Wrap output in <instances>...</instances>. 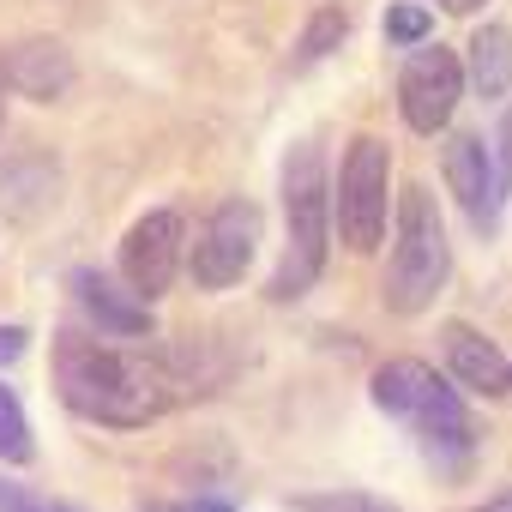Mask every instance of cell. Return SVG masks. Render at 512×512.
<instances>
[{
    "mask_svg": "<svg viewBox=\"0 0 512 512\" xmlns=\"http://www.w3.org/2000/svg\"><path fill=\"white\" fill-rule=\"evenodd\" d=\"M440 344H446V362H452V374H458L470 392H488V398L512 392V362H506V356H500V344H488L476 326H464V320H446V326H440Z\"/></svg>",
    "mask_w": 512,
    "mask_h": 512,
    "instance_id": "7c38bea8",
    "label": "cell"
},
{
    "mask_svg": "<svg viewBox=\"0 0 512 512\" xmlns=\"http://www.w3.org/2000/svg\"><path fill=\"white\" fill-rule=\"evenodd\" d=\"M464 85H470L464 61H458L452 49H440V43H422V49L404 61V73H398V109H404L410 133H440V127L452 121Z\"/></svg>",
    "mask_w": 512,
    "mask_h": 512,
    "instance_id": "52a82bcc",
    "label": "cell"
},
{
    "mask_svg": "<svg viewBox=\"0 0 512 512\" xmlns=\"http://www.w3.org/2000/svg\"><path fill=\"white\" fill-rule=\"evenodd\" d=\"M253 247H260V205L253 199H223L199 223V241L187 247V272H193L199 290H229V284L247 278Z\"/></svg>",
    "mask_w": 512,
    "mask_h": 512,
    "instance_id": "8992f818",
    "label": "cell"
},
{
    "mask_svg": "<svg viewBox=\"0 0 512 512\" xmlns=\"http://www.w3.org/2000/svg\"><path fill=\"white\" fill-rule=\"evenodd\" d=\"M386 217H392V151L374 133H356L332 181V223L350 253H374L386 235Z\"/></svg>",
    "mask_w": 512,
    "mask_h": 512,
    "instance_id": "5b68a950",
    "label": "cell"
},
{
    "mask_svg": "<svg viewBox=\"0 0 512 512\" xmlns=\"http://www.w3.org/2000/svg\"><path fill=\"white\" fill-rule=\"evenodd\" d=\"M0 85L31 97V103H55L73 85V55L55 37H25L13 49H0Z\"/></svg>",
    "mask_w": 512,
    "mask_h": 512,
    "instance_id": "8fae6325",
    "label": "cell"
},
{
    "mask_svg": "<svg viewBox=\"0 0 512 512\" xmlns=\"http://www.w3.org/2000/svg\"><path fill=\"white\" fill-rule=\"evenodd\" d=\"M0 458L7 464H31L37 458V434H31V416H25V404L0 386Z\"/></svg>",
    "mask_w": 512,
    "mask_h": 512,
    "instance_id": "2e32d148",
    "label": "cell"
},
{
    "mask_svg": "<svg viewBox=\"0 0 512 512\" xmlns=\"http://www.w3.org/2000/svg\"><path fill=\"white\" fill-rule=\"evenodd\" d=\"M181 247H187V229H181V211H145L127 241H121V278L139 302L163 296L181 272Z\"/></svg>",
    "mask_w": 512,
    "mask_h": 512,
    "instance_id": "ba28073f",
    "label": "cell"
},
{
    "mask_svg": "<svg viewBox=\"0 0 512 512\" xmlns=\"http://www.w3.org/2000/svg\"><path fill=\"white\" fill-rule=\"evenodd\" d=\"M25 344H31V332H25V326H0V368L19 362V356H25Z\"/></svg>",
    "mask_w": 512,
    "mask_h": 512,
    "instance_id": "44dd1931",
    "label": "cell"
},
{
    "mask_svg": "<svg viewBox=\"0 0 512 512\" xmlns=\"http://www.w3.org/2000/svg\"><path fill=\"white\" fill-rule=\"evenodd\" d=\"M296 512H398V506H392V500H380V494L332 488V494H308V500H296Z\"/></svg>",
    "mask_w": 512,
    "mask_h": 512,
    "instance_id": "ac0fdd59",
    "label": "cell"
},
{
    "mask_svg": "<svg viewBox=\"0 0 512 512\" xmlns=\"http://www.w3.org/2000/svg\"><path fill=\"white\" fill-rule=\"evenodd\" d=\"M434 7H440V13H458V19H464V13H476V7H488V0H434Z\"/></svg>",
    "mask_w": 512,
    "mask_h": 512,
    "instance_id": "7402d4cb",
    "label": "cell"
},
{
    "mask_svg": "<svg viewBox=\"0 0 512 512\" xmlns=\"http://www.w3.org/2000/svg\"><path fill=\"white\" fill-rule=\"evenodd\" d=\"M55 199H61V169H55L43 151L13 157L7 169H0V211H13V217H43Z\"/></svg>",
    "mask_w": 512,
    "mask_h": 512,
    "instance_id": "4fadbf2b",
    "label": "cell"
},
{
    "mask_svg": "<svg viewBox=\"0 0 512 512\" xmlns=\"http://www.w3.org/2000/svg\"><path fill=\"white\" fill-rule=\"evenodd\" d=\"M332 187H326V163H320V145L302 139L290 145L284 157V266L272 278V302H296L320 284L326 272V247H332Z\"/></svg>",
    "mask_w": 512,
    "mask_h": 512,
    "instance_id": "3957f363",
    "label": "cell"
},
{
    "mask_svg": "<svg viewBox=\"0 0 512 512\" xmlns=\"http://www.w3.org/2000/svg\"><path fill=\"white\" fill-rule=\"evenodd\" d=\"M0 121H7V85H0Z\"/></svg>",
    "mask_w": 512,
    "mask_h": 512,
    "instance_id": "d4e9b609",
    "label": "cell"
},
{
    "mask_svg": "<svg viewBox=\"0 0 512 512\" xmlns=\"http://www.w3.org/2000/svg\"><path fill=\"white\" fill-rule=\"evenodd\" d=\"M476 512H512V488H506V494H494V500H482Z\"/></svg>",
    "mask_w": 512,
    "mask_h": 512,
    "instance_id": "cb8c5ba5",
    "label": "cell"
},
{
    "mask_svg": "<svg viewBox=\"0 0 512 512\" xmlns=\"http://www.w3.org/2000/svg\"><path fill=\"white\" fill-rule=\"evenodd\" d=\"M67 290L79 296V314L91 320L97 338H151V302H139L127 284H115L97 266H79L67 278Z\"/></svg>",
    "mask_w": 512,
    "mask_h": 512,
    "instance_id": "30bf717a",
    "label": "cell"
},
{
    "mask_svg": "<svg viewBox=\"0 0 512 512\" xmlns=\"http://www.w3.org/2000/svg\"><path fill=\"white\" fill-rule=\"evenodd\" d=\"M0 512H79V506H67V500H43V494H31V488H19V482L0 476Z\"/></svg>",
    "mask_w": 512,
    "mask_h": 512,
    "instance_id": "d6986e66",
    "label": "cell"
},
{
    "mask_svg": "<svg viewBox=\"0 0 512 512\" xmlns=\"http://www.w3.org/2000/svg\"><path fill=\"white\" fill-rule=\"evenodd\" d=\"M380 31H386V43H398V49H422L428 31H434V13L416 7V0H392L386 19H380Z\"/></svg>",
    "mask_w": 512,
    "mask_h": 512,
    "instance_id": "e0dca14e",
    "label": "cell"
},
{
    "mask_svg": "<svg viewBox=\"0 0 512 512\" xmlns=\"http://www.w3.org/2000/svg\"><path fill=\"white\" fill-rule=\"evenodd\" d=\"M452 278V247H446V223H440V205L422 181H410L398 193V223H392V260H386V308L392 314H422Z\"/></svg>",
    "mask_w": 512,
    "mask_h": 512,
    "instance_id": "277c9868",
    "label": "cell"
},
{
    "mask_svg": "<svg viewBox=\"0 0 512 512\" xmlns=\"http://www.w3.org/2000/svg\"><path fill=\"white\" fill-rule=\"evenodd\" d=\"M374 404L404 422L416 434V446L428 452V464H440L446 476H458L476 452V422L464 410V398L440 380V368L416 362V356H392L386 368H374Z\"/></svg>",
    "mask_w": 512,
    "mask_h": 512,
    "instance_id": "7a4b0ae2",
    "label": "cell"
},
{
    "mask_svg": "<svg viewBox=\"0 0 512 512\" xmlns=\"http://www.w3.org/2000/svg\"><path fill=\"white\" fill-rule=\"evenodd\" d=\"M470 85L488 97V103H500L506 91H512V31L506 25H482L476 37H470Z\"/></svg>",
    "mask_w": 512,
    "mask_h": 512,
    "instance_id": "5bb4252c",
    "label": "cell"
},
{
    "mask_svg": "<svg viewBox=\"0 0 512 512\" xmlns=\"http://www.w3.org/2000/svg\"><path fill=\"white\" fill-rule=\"evenodd\" d=\"M133 512H235L229 500H157V506H133Z\"/></svg>",
    "mask_w": 512,
    "mask_h": 512,
    "instance_id": "ffe728a7",
    "label": "cell"
},
{
    "mask_svg": "<svg viewBox=\"0 0 512 512\" xmlns=\"http://www.w3.org/2000/svg\"><path fill=\"white\" fill-rule=\"evenodd\" d=\"M49 380L73 416L103 428H145L181 398L217 386V374L199 368V350H115L91 332H55Z\"/></svg>",
    "mask_w": 512,
    "mask_h": 512,
    "instance_id": "6da1fadb",
    "label": "cell"
},
{
    "mask_svg": "<svg viewBox=\"0 0 512 512\" xmlns=\"http://www.w3.org/2000/svg\"><path fill=\"white\" fill-rule=\"evenodd\" d=\"M446 181H452V199L464 205V217H470L476 229H494V223H500L506 163L482 145V133H452V139H446Z\"/></svg>",
    "mask_w": 512,
    "mask_h": 512,
    "instance_id": "9c48e42d",
    "label": "cell"
},
{
    "mask_svg": "<svg viewBox=\"0 0 512 512\" xmlns=\"http://www.w3.org/2000/svg\"><path fill=\"white\" fill-rule=\"evenodd\" d=\"M500 145H506V181H512V115L500 121Z\"/></svg>",
    "mask_w": 512,
    "mask_h": 512,
    "instance_id": "603a6c76",
    "label": "cell"
},
{
    "mask_svg": "<svg viewBox=\"0 0 512 512\" xmlns=\"http://www.w3.org/2000/svg\"><path fill=\"white\" fill-rule=\"evenodd\" d=\"M344 37H350V13H344V7H314V19H308V25H302V37H296V67L326 61Z\"/></svg>",
    "mask_w": 512,
    "mask_h": 512,
    "instance_id": "9a60e30c",
    "label": "cell"
}]
</instances>
